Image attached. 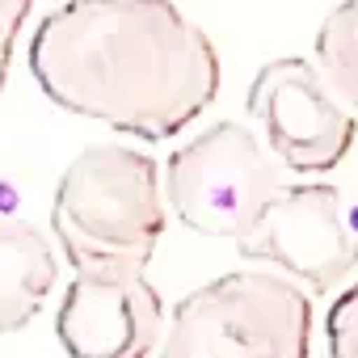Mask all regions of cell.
Instances as JSON below:
<instances>
[{
  "mask_svg": "<svg viewBox=\"0 0 358 358\" xmlns=\"http://www.w3.org/2000/svg\"><path fill=\"white\" fill-rule=\"evenodd\" d=\"M312 299L270 270H232L169 316L160 358H308Z\"/></svg>",
  "mask_w": 358,
  "mask_h": 358,
  "instance_id": "3957f363",
  "label": "cell"
},
{
  "mask_svg": "<svg viewBox=\"0 0 358 358\" xmlns=\"http://www.w3.org/2000/svg\"><path fill=\"white\" fill-rule=\"evenodd\" d=\"M38 89L68 114L160 143L220 93V55L203 26L160 0H72L30 38Z\"/></svg>",
  "mask_w": 358,
  "mask_h": 358,
  "instance_id": "6da1fadb",
  "label": "cell"
},
{
  "mask_svg": "<svg viewBox=\"0 0 358 358\" xmlns=\"http://www.w3.org/2000/svg\"><path fill=\"white\" fill-rule=\"evenodd\" d=\"M55 278L59 262L47 236L26 220L0 215V333L26 329L55 291Z\"/></svg>",
  "mask_w": 358,
  "mask_h": 358,
  "instance_id": "ba28073f",
  "label": "cell"
},
{
  "mask_svg": "<svg viewBox=\"0 0 358 358\" xmlns=\"http://www.w3.org/2000/svg\"><path fill=\"white\" fill-rule=\"evenodd\" d=\"M253 122L266 135L270 156L295 173H329L345 160L358 122L329 93L316 64L308 59H270L245 97Z\"/></svg>",
  "mask_w": 358,
  "mask_h": 358,
  "instance_id": "5b68a950",
  "label": "cell"
},
{
  "mask_svg": "<svg viewBox=\"0 0 358 358\" xmlns=\"http://www.w3.org/2000/svg\"><path fill=\"white\" fill-rule=\"evenodd\" d=\"M55 337L68 358H148L164 337V303L143 274H76Z\"/></svg>",
  "mask_w": 358,
  "mask_h": 358,
  "instance_id": "52a82bcc",
  "label": "cell"
},
{
  "mask_svg": "<svg viewBox=\"0 0 358 358\" xmlns=\"http://www.w3.org/2000/svg\"><path fill=\"white\" fill-rule=\"evenodd\" d=\"M160 182L164 207H173L190 232L236 245L282 190L278 160L241 122H215L182 143L160 164Z\"/></svg>",
  "mask_w": 358,
  "mask_h": 358,
  "instance_id": "277c9868",
  "label": "cell"
},
{
  "mask_svg": "<svg viewBox=\"0 0 358 358\" xmlns=\"http://www.w3.org/2000/svg\"><path fill=\"white\" fill-rule=\"evenodd\" d=\"M316 72L345 110H358V0L337 5L320 22V30H316Z\"/></svg>",
  "mask_w": 358,
  "mask_h": 358,
  "instance_id": "9c48e42d",
  "label": "cell"
},
{
  "mask_svg": "<svg viewBox=\"0 0 358 358\" xmlns=\"http://www.w3.org/2000/svg\"><path fill=\"white\" fill-rule=\"evenodd\" d=\"M51 232L76 274H143L164 236L160 164L127 143H89L55 186Z\"/></svg>",
  "mask_w": 358,
  "mask_h": 358,
  "instance_id": "7a4b0ae2",
  "label": "cell"
},
{
  "mask_svg": "<svg viewBox=\"0 0 358 358\" xmlns=\"http://www.w3.org/2000/svg\"><path fill=\"white\" fill-rule=\"evenodd\" d=\"M236 249L249 262L287 270L291 282L312 291H333L358 270V228L350 224L341 194L324 182L282 186Z\"/></svg>",
  "mask_w": 358,
  "mask_h": 358,
  "instance_id": "8992f818",
  "label": "cell"
},
{
  "mask_svg": "<svg viewBox=\"0 0 358 358\" xmlns=\"http://www.w3.org/2000/svg\"><path fill=\"white\" fill-rule=\"evenodd\" d=\"M30 17V5L26 0H0V89L9 80V64H13V51H17V34Z\"/></svg>",
  "mask_w": 358,
  "mask_h": 358,
  "instance_id": "8fae6325",
  "label": "cell"
},
{
  "mask_svg": "<svg viewBox=\"0 0 358 358\" xmlns=\"http://www.w3.org/2000/svg\"><path fill=\"white\" fill-rule=\"evenodd\" d=\"M324 337H329V358H358V278L329 308Z\"/></svg>",
  "mask_w": 358,
  "mask_h": 358,
  "instance_id": "30bf717a",
  "label": "cell"
}]
</instances>
